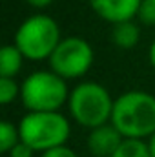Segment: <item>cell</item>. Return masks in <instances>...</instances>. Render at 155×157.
<instances>
[{
    "label": "cell",
    "instance_id": "6da1fadb",
    "mask_svg": "<svg viewBox=\"0 0 155 157\" xmlns=\"http://www.w3.org/2000/svg\"><path fill=\"white\" fill-rule=\"evenodd\" d=\"M112 124L124 139L148 141L155 133V95L130 90L115 99Z\"/></svg>",
    "mask_w": 155,
    "mask_h": 157
},
{
    "label": "cell",
    "instance_id": "7a4b0ae2",
    "mask_svg": "<svg viewBox=\"0 0 155 157\" xmlns=\"http://www.w3.org/2000/svg\"><path fill=\"white\" fill-rule=\"evenodd\" d=\"M113 104L115 99L106 86L97 80H82L71 88L66 108L75 124L86 130H93L112 122Z\"/></svg>",
    "mask_w": 155,
    "mask_h": 157
},
{
    "label": "cell",
    "instance_id": "3957f363",
    "mask_svg": "<svg viewBox=\"0 0 155 157\" xmlns=\"http://www.w3.org/2000/svg\"><path fill=\"white\" fill-rule=\"evenodd\" d=\"M22 143L44 154L51 148L68 144L71 135V119L60 112H26L18 122Z\"/></svg>",
    "mask_w": 155,
    "mask_h": 157
},
{
    "label": "cell",
    "instance_id": "277c9868",
    "mask_svg": "<svg viewBox=\"0 0 155 157\" xmlns=\"http://www.w3.org/2000/svg\"><path fill=\"white\" fill-rule=\"evenodd\" d=\"M62 39L64 37L60 33L59 22L46 13H37L20 22L13 44L20 49L26 60L42 62L49 60L51 53Z\"/></svg>",
    "mask_w": 155,
    "mask_h": 157
},
{
    "label": "cell",
    "instance_id": "5b68a950",
    "mask_svg": "<svg viewBox=\"0 0 155 157\" xmlns=\"http://www.w3.org/2000/svg\"><path fill=\"white\" fill-rule=\"evenodd\" d=\"M68 80L55 71L37 70L20 82V102L26 112H60L70 99Z\"/></svg>",
    "mask_w": 155,
    "mask_h": 157
},
{
    "label": "cell",
    "instance_id": "8992f818",
    "mask_svg": "<svg viewBox=\"0 0 155 157\" xmlns=\"http://www.w3.org/2000/svg\"><path fill=\"white\" fill-rule=\"evenodd\" d=\"M95 51L84 37H64L51 53L47 64L49 70L66 80L82 78L93 66Z\"/></svg>",
    "mask_w": 155,
    "mask_h": 157
},
{
    "label": "cell",
    "instance_id": "52a82bcc",
    "mask_svg": "<svg viewBox=\"0 0 155 157\" xmlns=\"http://www.w3.org/2000/svg\"><path fill=\"white\" fill-rule=\"evenodd\" d=\"M93 13L104 22L115 26L119 22L135 20L142 0H88Z\"/></svg>",
    "mask_w": 155,
    "mask_h": 157
},
{
    "label": "cell",
    "instance_id": "ba28073f",
    "mask_svg": "<svg viewBox=\"0 0 155 157\" xmlns=\"http://www.w3.org/2000/svg\"><path fill=\"white\" fill-rule=\"evenodd\" d=\"M122 141H124V137L119 133V130L112 122H108V124L89 130L86 146L93 157H112Z\"/></svg>",
    "mask_w": 155,
    "mask_h": 157
},
{
    "label": "cell",
    "instance_id": "9c48e42d",
    "mask_svg": "<svg viewBox=\"0 0 155 157\" xmlns=\"http://www.w3.org/2000/svg\"><path fill=\"white\" fill-rule=\"evenodd\" d=\"M112 42L120 49H133L141 42V26L135 20L119 22L112 28Z\"/></svg>",
    "mask_w": 155,
    "mask_h": 157
},
{
    "label": "cell",
    "instance_id": "30bf717a",
    "mask_svg": "<svg viewBox=\"0 0 155 157\" xmlns=\"http://www.w3.org/2000/svg\"><path fill=\"white\" fill-rule=\"evenodd\" d=\"M24 55L15 44H7L0 49V77L17 78L24 66Z\"/></svg>",
    "mask_w": 155,
    "mask_h": 157
},
{
    "label": "cell",
    "instance_id": "8fae6325",
    "mask_svg": "<svg viewBox=\"0 0 155 157\" xmlns=\"http://www.w3.org/2000/svg\"><path fill=\"white\" fill-rule=\"evenodd\" d=\"M22 139H20L18 124H13L11 121H2L0 122V152L2 154H7Z\"/></svg>",
    "mask_w": 155,
    "mask_h": 157
},
{
    "label": "cell",
    "instance_id": "7c38bea8",
    "mask_svg": "<svg viewBox=\"0 0 155 157\" xmlns=\"http://www.w3.org/2000/svg\"><path fill=\"white\" fill-rule=\"evenodd\" d=\"M112 157H152V155H150V150H148V143L146 141L124 139Z\"/></svg>",
    "mask_w": 155,
    "mask_h": 157
},
{
    "label": "cell",
    "instance_id": "4fadbf2b",
    "mask_svg": "<svg viewBox=\"0 0 155 157\" xmlns=\"http://www.w3.org/2000/svg\"><path fill=\"white\" fill-rule=\"evenodd\" d=\"M17 99H20V82L17 78L0 77V102L7 106Z\"/></svg>",
    "mask_w": 155,
    "mask_h": 157
},
{
    "label": "cell",
    "instance_id": "5bb4252c",
    "mask_svg": "<svg viewBox=\"0 0 155 157\" xmlns=\"http://www.w3.org/2000/svg\"><path fill=\"white\" fill-rule=\"evenodd\" d=\"M137 22L142 26H155V0H142L137 13Z\"/></svg>",
    "mask_w": 155,
    "mask_h": 157
},
{
    "label": "cell",
    "instance_id": "9a60e30c",
    "mask_svg": "<svg viewBox=\"0 0 155 157\" xmlns=\"http://www.w3.org/2000/svg\"><path fill=\"white\" fill-rule=\"evenodd\" d=\"M40 157H78V155L73 148H70L68 144H62V146H57V148H51V150L40 154Z\"/></svg>",
    "mask_w": 155,
    "mask_h": 157
},
{
    "label": "cell",
    "instance_id": "2e32d148",
    "mask_svg": "<svg viewBox=\"0 0 155 157\" xmlns=\"http://www.w3.org/2000/svg\"><path fill=\"white\" fill-rule=\"evenodd\" d=\"M35 154H37V152H35L33 148H29L26 143L20 141V143H18L15 148H11L6 155L7 157H35Z\"/></svg>",
    "mask_w": 155,
    "mask_h": 157
},
{
    "label": "cell",
    "instance_id": "e0dca14e",
    "mask_svg": "<svg viewBox=\"0 0 155 157\" xmlns=\"http://www.w3.org/2000/svg\"><path fill=\"white\" fill-rule=\"evenodd\" d=\"M53 2H55V0H26V4H29V6L35 7V9H46V7H49Z\"/></svg>",
    "mask_w": 155,
    "mask_h": 157
},
{
    "label": "cell",
    "instance_id": "ac0fdd59",
    "mask_svg": "<svg viewBox=\"0 0 155 157\" xmlns=\"http://www.w3.org/2000/svg\"><path fill=\"white\" fill-rule=\"evenodd\" d=\"M148 60H150V66L153 68V71H155V39L152 40V44L148 48Z\"/></svg>",
    "mask_w": 155,
    "mask_h": 157
},
{
    "label": "cell",
    "instance_id": "d6986e66",
    "mask_svg": "<svg viewBox=\"0 0 155 157\" xmlns=\"http://www.w3.org/2000/svg\"><path fill=\"white\" fill-rule=\"evenodd\" d=\"M146 143H148V150H150V155L155 157V133L152 135V137H150V139H148V141H146Z\"/></svg>",
    "mask_w": 155,
    "mask_h": 157
}]
</instances>
